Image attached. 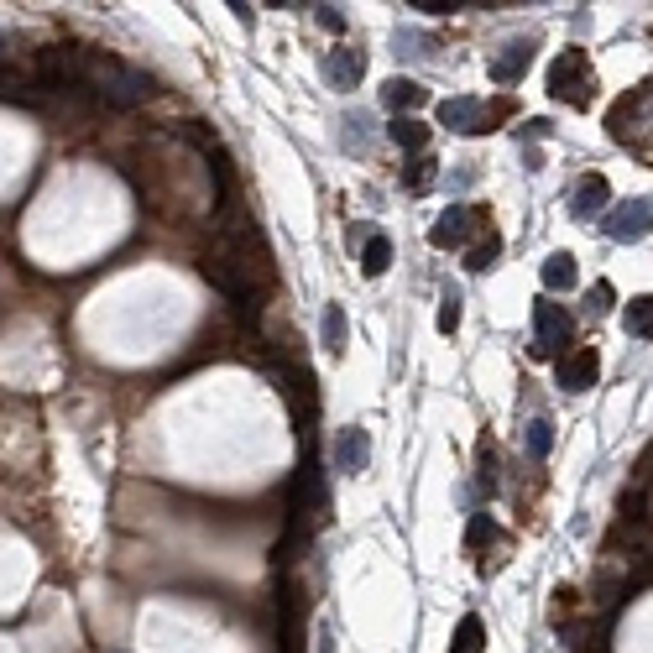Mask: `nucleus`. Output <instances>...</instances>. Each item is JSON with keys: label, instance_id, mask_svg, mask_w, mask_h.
Listing matches in <instances>:
<instances>
[{"label": "nucleus", "instance_id": "393cba45", "mask_svg": "<svg viewBox=\"0 0 653 653\" xmlns=\"http://www.w3.org/2000/svg\"><path fill=\"white\" fill-rule=\"evenodd\" d=\"M429 178H434V162H429V157H418L413 168L403 173V189H408V194H424V189H429Z\"/></svg>", "mask_w": 653, "mask_h": 653}, {"label": "nucleus", "instance_id": "bb28decb", "mask_svg": "<svg viewBox=\"0 0 653 653\" xmlns=\"http://www.w3.org/2000/svg\"><path fill=\"white\" fill-rule=\"evenodd\" d=\"M392 42H398V58H429V37H418V32H398Z\"/></svg>", "mask_w": 653, "mask_h": 653}, {"label": "nucleus", "instance_id": "b1692460", "mask_svg": "<svg viewBox=\"0 0 653 653\" xmlns=\"http://www.w3.org/2000/svg\"><path fill=\"white\" fill-rule=\"evenodd\" d=\"M439 330H445V335L460 330V293H455V288L439 293Z\"/></svg>", "mask_w": 653, "mask_h": 653}, {"label": "nucleus", "instance_id": "2eb2a0df", "mask_svg": "<svg viewBox=\"0 0 653 653\" xmlns=\"http://www.w3.org/2000/svg\"><path fill=\"white\" fill-rule=\"evenodd\" d=\"M450 653H486V622L476 612H465L455 622V638H450Z\"/></svg>", "mask_w": 653, "mask_h": 653}, {"label": "nucleus", "instance_id": "aec40b11", "mask_svg": "<svg viewBox=\"0 0 653 653\" xmlns=\"http://www.w3.org/2000/svg\"><path fill=\"white\" fill-rule=\"evenodd\" d=\"M387 136H392V142H398L403 152H418V157H424V142H429V131L418 126V121H408V115H398V121L387 126Z\"/></svg>", "mask_w": 653, "mask_h": 653}, {"label": "nucleus", "instance_id": "1a4fd4ad", "mask_svg": "<svg viewBox=\"0 0 653 653\" xmlns=\"http://www.w3.org/2000/svg\"><path fill=\"white\" fill-rule=\"evenodd\" d=\"M601 377V356H596V345H580L575 356L559 361V387L565 392H591Z\"/></svg>", "mask_w": 653, "mask_h": 653}, {"label": "nucleus", "instance_id": "9d476101", "mask_svg": "<svg viewBox=\"0 0 653 653\" xmlns=\"http://www.w3.org/2000/svg\"><path fill=\"white\" fill-rule=\"evenodd\" d=\"M366 460H371V434H366L361 424L340 429V439H335V471H340V476H361Z\"/></svg>", "mask_w": 653, "mask_h": 653}, {"label": "nucleus", "instance_id": "9b49d317", "mask_svg": "<svg viewBox=\"0 0 653 653\" xmlns=\"http://www.w3.org/2000/svg\"><path fill=\"white\" fill-rule=\"evenodd\" d=\"M533 53H539V42H533V37H512L507 48L492 58V79H497V84H518V79L528 74Z\"/></svg>", "mask_w": 653, "mask_h": 653}, {"label": "nucleus", "instance_id": "a211bd4d", "mask_svg": "<svg viewBox=\"0 0 653 653\" xmlns=\"http://www.w3.org/2000/svg\"><path fill=\"white\" fill-rule=\"evenodd\" d=\"M497 256H502V236H497L492 225H486V236H481L471 251H465V267H471V272H486V267H497Z\"/></svg>", "mask_w": 653, "mask_h": 653}, {"label": "nucleus", "instance_id": "2f4dec72", "mask_svg": "<svg viewBox=\"0 0 653 653\" xmlns=\"http://www.w3.org/2000/svg\"><path fill=\"white\" fill-rule=\"evenodd\" d=\"M230 11H236V16L246 21V27H251V21H256V6H246V0H236V6H230Z\"/></svg>", "mask_w": 653, "mask_h": 653}, {"label": "nucleus", "instance_id": "7ed1b4c3", "mask_svg": "<svg viewBox=\"0 0 653 653\" xmlns=\"http://www.w3.org/2000/svg\"><path fill=\"white\" fill-rule=\"evenodd\" d=\"M549 95L570 110H586L591 95H596V74H591V58L580 48H565L554 63H549Z\"/></svg>", "mask_w": 653, "mask_h": 653}, {"label": "nucleus", "instance_id": "473e14b6", "mask_svg": "<svg viewBox=\"0 0 653 653\" xmlns=\"http://www.w3.org/2000/svg\"><path fill=\"white\" fill-rule=\"evenodd\" d=\"M11 42H16V37H0V63H6V48H11Z\"/></svg>", "mask_w": 653, "mask_h": 653}, {"label": "nucleus", "instance_id": "c85d7f7f", "mask_svg": "<svg viewBox=\"0 0 653 653\" xmlns=\"http://www.w3.org/2000/svg\"><path fill=\"white\" fill-rule=\"evenodd\" d=\"M612 303H617L612 283H596V288H591V309H596V314H606V309H612Z\"/></svg>", "mask_w": 653, "mask_h": 653}, {"label": "nucleus", "instance_id": "6e6552de", "mask_svg": "<svg viewBox=\"0 0 653 653\" xmlns=\"http://www.w3.org/2000/svg\"><path fill=\"white\" fill-rule=\"evenodd\" d=\"M570 220H596V215H606V209H612V183H606L601 173H586L570 189Z\"/></svg>", "mask_w": 653, "mask_h": 653}, {"label": "nucleus", "instance_id": "f03ea898", "mask_svg": "<svg viewBox=\"0 0 653 653\" xmlns=\"http://www.w3.org/2000/svg\"><path fill=\"white\" fill-rule=\"evenodd\" d=\"M84 89L100 95L110 110H136V105H147L157 95V79L147 74V68L115 58V53H95L89 58V84Z\"/></svg>", "mask_w": 653, "mask_h": 653}, {"label": "nucleus", "instance_id": "423d86ee", "mask_svg": "<svg viewBox=\"0 0 653 653\" xmlns=\"http://www.w3.org/2000/svg\"><path fill=\"white\" fill-rule=\"evenodd\" d=\"M648 230H653V199H617V204L601 215V236H612V241H622V246L643 241Z\"/></svg>", "mask_w": 653, "mask_h": 653}, {"label": "nucleus", "instance_id": "20e7f679", "mask_svg": "<svg viewBox=\"0 0 653 653\" xmlns=\"http://www.w3.org/2000/svg\"><path fill=\"white\" fill-rule=\"evenodd\" d=\"M277 387H283V403H288L293 429L309 439L314 424H319V382H314V371L309 366H288V371H277Z\"/></svg>", "mask_w": 653, "mask_h": 653}, {"label": "nucleus", "instance_id": "4468645a", "mask_svg": "<svg viewBox=\"0 0 653 653\" xmlns=\"http://www.w3.org/2000/svg\"><path fill=\"white\" fill-rule=\"evenodd\" d=\"M424 100H429V89H424V84H413V79H387V84H382V105H387L392 115L418 110Z\"/></svg>", "mask_w": 653, "mask_h": 653}, {"label": "nucleus", "instance_id": "f3484780", "mask_svg": "<svg viewBox=\"0 0 653 653\" xmlns=\"http://www.w3.org/2000/svg\"><path fill=\"white\" fill-rule=\"evenodd\" d=\"M387 267H392V241L382 236V230H371L366 251H361V272H366V277H382Z\"/></svg>", "mask_w": 653, "mask_h": 653}, {"label": "nucleus", "instance_id": "39448f33", "mask_svg": "<svg viewBox=\"0 0 653 653\" xmlns=\"http://www.w3.org/2000/svg\"><path fill=\"white\" fill-rule=\"evenodd\" d=\"M570 335H575V324H570V314L559 309V303H533V361H554V356H565V345H570Z\"/></svg>", "mask_w": 653, "mask_h": 653}, {"label": "nucleus", "instance_id": "cd10ccee", "mask_svg": "<svg viewBox=\"0 0 653 653\" xmlns=\"http://www.w3.org/2000/svg\"><path fill=\"white\" fill-rule=\"evenodd\" d=\"M0 100H27V95H21V74L6 68V63H0Z\"/></svg>", "mask_w": 653, "mask_h": 653}, {"label": "nucleus", "instance_id": "4be33fe9", "mask_svg": "<svg viewBox=\"0 0 653 653\" xmlns=\"http://www.w3.org/2000/svg\"><path fill=\"white\" fill-rule=\"evenodd\" d=\"M324 351L345 356V309L340 303H324Z\"/></svg>", "mask_w": 653, "mask_h": 653}, {"label": "nucleus", "instance_id": "f8f14e48", "mask_svg": "<svg viewBox=\"0 0 653 653\" xmlns=\"http://www.w3.org/2000/svg\"><path fill=\"white\" fill-rule=\"evenodd\" d=\"M481 121H492V115H486V105H481L476 95H455V100H445V105H439V126H445V131H455V136L476 131Z\"/></svg>", "mask_w": 653, "mask_h": 653}, {"label": "nucleus", "instance_id": "c756f323", "mask_svg": "<svg viewBox=\"0 0 653 653\" xmlns=\"http://www.w3.org/2000/svg\"><path fill=\"white\" fill-rule=\"evenodd\" d=\"M314 16H319L324 27H330V32H345V16H340V6H319Z\"/></svg>", "mask_w": 653, "mask_h": 653}, {"label": "nucleus", "instance_id": "0eeeda50", "mask_svg": "<svg viewBox=\"0 0 653 653\" xmlns=\"http://www.w3.org/2000/svg\"><path fill=\"white\" fill-rule=\"evenodd\" d=\"M486 220H492V215H486V209H471V204H450L445 215L434 220V230H429V246H439V251H445V246H465V241H471V236H476V230H481Z\"/></svg>", "mask_w": 653, "mask_h": 653}, {"label": "nucleus", "instance_id": "412c9836", "mask_svg": "<svg viewBox=\"0 0 653 653\" xmlns=\"http://www.w3.org/2000/svg\"><path fill=\"white\" fill-rule=\"evenodd\" d=\"M549 445H554V424H549L544 413H539V418H528V429H523V450H528L533 460H544Z\"/></svg>", "mask_w": 653, "mask_h": 653}, {"label": "nucleus", "instance_id": "7c9ffc66", "mask_svg": "<svg viewBox=\"0 0 653 653\" xmlns=\"http://www.w3.org/2000/svg\"><path fill=\"white\" fill-rule=\"evenodd\" d=\"M413 11H429V16H445V11H460L450 0H413Z\"/></svg>", "mask_w": 653, "mask_h": 653}, {"label": "nucleus", "instance_id": "ddd939ff", "mask_svg": "<svg viewBox=\"0 0 653 653\" xmlns=\"http://www.w3.org/2000/svg\"><path fill=\"white\" fill-rule=\"evenodd\" d=\"M366 74V58L356 48H335V53H324V79H330L335 89H356Z\"/></svg>", "mask_w": 653, "mask_h": 653}, {"label": "nucleus", "instance_id": "dca6fc26", "mask_svg": "<svg viewBox=\"0 0 653 653\" xmlns=\"http://www.w3.org/2000/svg\"><path fill=\"white\" fill-rule=\"evenodd\" d=\"M575 256L570 251H554V256H544V288L549 293H565V288H575Z\"/></svg>", "mask_w": 653, "mask_h": 653}, {"label": "nucleus", "instance_id": "a878e982", "mask_svg": "<svg viewBox=\"0 0 653 653\" xmlns=\"http://www.w3.org/2000/svg\"><path fill=\"white\" fill-rule=\"evenodd\" d=\"M497 539V523L492 518H481V512H476V518H471V528H465V544H471V549H481V544H492Z\"/></svg>", "mask_w": 653, "mask_h": 653}, {"label": "nucleus", "instance_id": "6ab92c4d", "mask_svg": "<svg viewBox=\"0 0 653 653\" xmlns=\"http://www.w3.org/2000/svg\"><path fill=\"white\" fill-rule=\"evenodd\" d=\"M622 324H627V335H638V340H653V298H633L622 309Z\"/></svg>", "mask_w": 653, "mask_h": 653}, {"label": "nucleus", "instance_id": "f257e3e1", "mask_svg": "<svg viewBox=\"0 0 653 653\" xmlns=\"http://www.w3.org/2000/svg\"><path fill=\"white\" fill-rule=\"evenodd\" d=\"M199 267H204L209 283L236 303L241 324L251 330V324L262 319V303L277 288V267H272V251L262 241V230H256V225H225L220 236L204 246Z\"/></svg>", "mask_w": 653, "mask_h": 653}, {"label": "nucleus", "instance_id": "5701e85b", "mask_svg": "<svg viewBox=\"0 0 653 653\" xmlns=\"http://www.w3.org/2000/svg\"><path fill=\"white\" fill-rule=\"evenodd\" d=\"M476 481L486 486V492H497V450H492V439H476Z\"/></svg>", "mask_w": 653, "mask_h": 653}]
</instances>
